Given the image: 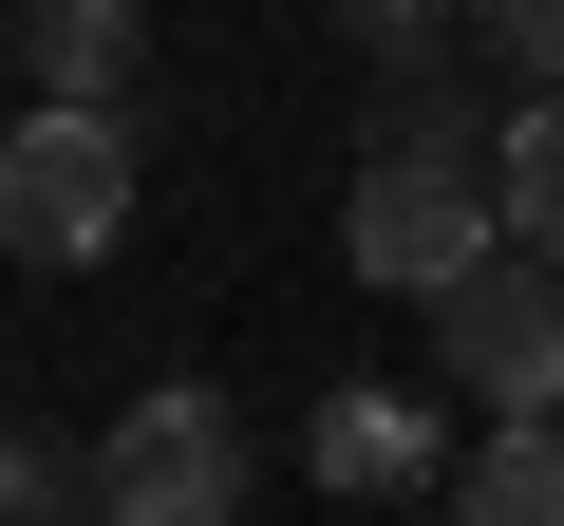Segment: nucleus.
Segmentation results:
<instances>
[{"label":"nucleus","instance_id":"f257e3e1","mask_svg":"<svg viewBox=\"0 0 564 526\" xmlns=\"http://www.w3.org/2000/svg\"><path fill=\"white\" fill-rule=\"evenodd\" d=\"M339 263H358L377 302H470L489 263H508V188H489V132H452V113L377 132V151H358V188H339Z\"/></svg>","mask_w":564,"mask_h":526},{"label":"nucleus","instance_id":"f03ea898","mask_svg":"<svg viewBox=\"0 0 564 526\" xmlns=\"http://www.w3.org/2000/svg\"><path fill=\"white\" fill-rule=\"evenodd\" d=\"M245 414L207 395V376H151L132 414H113V451H95V526H245Z\"/></svg>","mask_w":564,"mask_h":526},{"label":"nucleus","instance_id":"7ed1b4c3","mask_svg":"<svg viewBox=\"0 0 564 526\" xmlns=\"http://www.w3.org/2000/svg\"><path fill=\"white\" fill-rule=\"evenodd\" d=\"M0 244L20 263H113L132 244V132L113 113H20L0 132Z\"/></svg>","mask_w":564,"mask_h":526},{"label":"nucleus","instance_id":"20e7f679","mask_svg":"<svg viewBox=\"0 0 564 526\" xmlns=\"http://www.w3.org/2000/svg\"><path fill=\"white\" fill-rule=\"evenodd\" d=\"M433 358H452V395H489V432H545L564 414V263H489L470 302H433Z\"/></svg>","mask_w":564,"mask_h":526},{"label":"nucleus","instance_id":"39448f33","mask_svg":"<svg viewBox=\"0 0 564 526\" xmlns=\"http://www.w3.org/2000/svg\"><path fill=\"white\" fill-rule=\"evenodd\" d=\"M151 20L132 0H20V113H132Z\"/></svg>","mask_w":564,"mask_h":526},{"label":"nucleus","instance_id":"423d86ee","mask_svg":"<svg viewBox=\"0 0 564 526\" xmlns=\"http://www.w3.org/2000/svg\"><path fill=\"white\" fill-rule=\"evenodd\" d=\"M433 451H452V432H433V414H414V395H377V376H358V395H321V414H302V470H321V489H358V507H377V489H414V470H433Z\"/></svg>","mask_w":564,"mask_h":526},{"label":"nucleus","instance_id":"0eeeda50","mask_svg":"<svg viewBox=\"0 0 564 526\" xmlns=\"http://www.w3.org/2000/svg\"><path fill=\"white\" fill-rule=\"evenodd\" d=\"M452 526H564V414H545V432L452 451Z\"/></svg>","mask_w":564,"mask_h":526},{"label":"nucleus","instance_id":"6e6552de","mask_svg":"<svg viewBox=\"0 0 564 526\" xmlns=\"http://www.w3.org/2000/svg\"><path fill=\"white\" fill-rule=\"evenodd\" d=\"M489 188H508V244L564 263V95H527V113L489 132Z\"/></svg>","mask_w":564,"mask_h":526},{"label":"nucleus","instance_id":"1a4fd4ad","mask_svg":"<svg viewBox=\"0 0 564 526\" xmlns=\"http://www.w3.org/2000/svg\"><path fill=\"white\" fill-rule=\"evenodd\" d=\"M508 57H527V95H564V0H508V20H489Z\"/></svg>","mask_w":564,"mask_h":526}]
</instances>
